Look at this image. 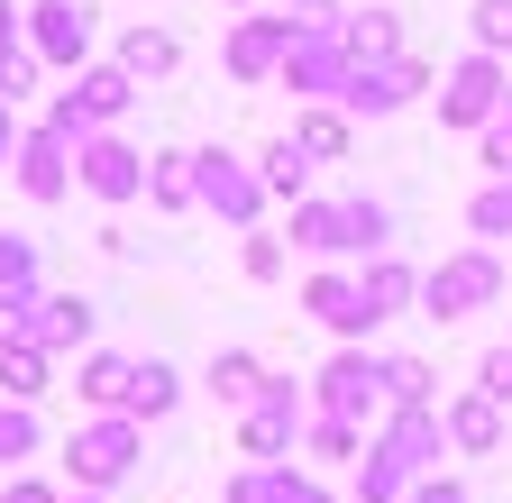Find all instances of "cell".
<instances>
[{"mask_svg": "<svg viewBox=\"0 0 512 503\" xmlns=\"http://www.w3.org/2000/svg\"><path fill=\"white\" fill-rule=\"evenodd\" d=\"M138 467H147V430L128 412H92V421L64 430V485L74 494H119Z\"/></svg>", "mask_w": 512, "mask_h": 503, "instance_id": "obj_1", "label": "cell"}, {"mask_svg": "<svg viewBox=\"0 0 512 503\" xmlns=\"http://www.w3.org/2000/svg\"><path fill=\"white\" fill-rule=\"evenodd\" d=\"M503 284H512V266H503V247H458V257H439V266H421V321H476V311H494L503 302Z\"/></svg>", "mask_w": 512, "mask_h": 503, "instance_id": "obj_2", "label": "cell"}, {"mask_svg": "<svg viewBox=\"0 0 512 503\" xmlns=\"http://www.w3.org/2000/svg\"><path fill=\"white\" fill-rule=\"evenodd\" d=\"M128 110H138V74H128V65H83L74 83H64V92L46 101V129L83 147L92 129H119Z\"/></svg>", "mask_w": 512, "mask_h": 503, "instance_id": "obj_3", "label": "cell"}, {"mask_svg": "<svg viewBox=\"0 0 512 503\" xmlns=\"http://www.w3.org/2000/svg\"><path fill=\"white\" fill-rule=\"evenodd\" d=\"M192 202H202L211 220H229L238 238L266 229V183H256V165L229 156V147H202V156H192Z\"/></svg>", "mask_w": 512, "mask_h": 503, "instance_id": "obj_4", "label": "cell"}, {"mask_svg": "<svg viewBox=\"0 0 512 503\" xmlns=\"http://www.w3.org/2000/svg\"><path fill=\"white\" fill-rule=\"evenodd\" d=\"M302 421H311V385H293V375H266V394L238 412V449H247V458H266V467H284V458L302 449Z\"/></svg>", "mask_w": 512, "mask_h": 503, "instance_id": "obj_5", "label": "cell"}, {"mask_svg": "<svg viewBox=\"0 0 512 503\" xmlns=\"http://www.w3.org/2000/svg\"><path fill=\"white\" fill-rule=\"evenodd\" d=\"M293 37H302V19L284 10V0H266L256 19H238L229 28V46H220V65H229V83H247V92H266L275 74H284V55H293Z\"/></svg>", "mask_w": 512, "mask_h": 503, "instance_id": "obj_6", "label": "cell"}, {"mask_svg": "<svg viewBox=\"0 0 512 503\" xmlns=\"http://www.w3.org/2000/svg\"><path fill=\"white\" fill-rule=\"evenodd\" d=\"M503 101H512V65H503V55H485V46H467L458 65H448L439 119H448V129H485V119H503Z\"/></svg>", "mask_w": 512, "mask_h": 503, "instance_id": "obj_7", "label": "cell"}, {"mask_svg": "<svg viewBox=\"0 0 512 503\" xmlns=\"http://www.w3.org/2000/svg\"><path fill=\"white\" fill-rule=\"evenodd\" d=\"M74 183L92 202H110V211H128V202H147V156L128 147L119 129H92L83 147H74Z\"/></svg>", "mask_w": 512, "mask_h": 503, "instance_id": "obj_8", "label": "cell"}, {"mask_svg": "<svg viewBox=\"0 0 512 503\" xmlns=\"http://www.w3.org/2000/svg\"><path fill=\"white\" fill-rule=\"evenodd\" d=\"M311 412H339V421H384V357H375V348H339L330 366L311 375Z\"/></svg>", "mask_w": 512, "mask_h": 503, "instance_id": "obj_9", "label": "cell"}, {"mask_svg": "<svg viewBox=\"0 0 512 503\" xmlns=\"http://www.w3.org/2000/svg\"><path fill=\"white\" fill-rule=\"evenodd\" d=\"M348 74H357V55H348V37H339V28H302L275 83H284L293 101H348Z\"/></svg>", "mask_w": 512, "mask_h": 503, "instance_id": "obj_10", "label": "cell"}, {"mask_svg": "<svg viewBox=\"0 0 512 503\" xmlns=\"http://www.w3.org/2000/svg\"><path fill=\"white\" fill-rule=\"evenodd\" d=\"M92 0H28V46L46 55V74H83L92 65Z\"/></svg>", "mask_w": 512, "mask_h": 503, "instance_id": "obj_11", "label": "cell"}, {"mask_svg": "<svg viewBox=\"0 0 512 503\" xmlns=\"http://www.w3.org/2000/svg\"><path fill=\"white\" fill-rule=\"evenodd\" d=\"M421 92H430V65L403 46V55H384V65H357L339 110H348V119H394V110H412Z\"/></svg>", "mask_w": 512, "mask_h": 503, "instance_id": "obj_12", "label": "cell"}, {"mask_svg": "<svg viewBox=\"0 0 512 503\" xmlns=\"http://www.w3.org/2000/svg\"><path fill=\"white\" fill-rule=\"evenodd\" d=\"M375 449L394 458L403 476H439V458H448L439 403H384V421H375Z\"/></svg>", "mask_w": 512, "mask_h": 503, "instance_id": "obj_13", "label": "cell"}, {"mask_svg": "<svg viewBox=\"0 0 512 503\" xmlns=\"http://www.w3.org/2000/svg\"><path fill=\"white\" fill-rule=\"evenodd\" d=\"M92 330H101V302H92V293L46 284V293L28 302V339H37L46 357H83V348H92Z\"/></svg>", "mask_w": 512, "mask_h": 503, "instance_id": "obj_14", "label": "cell"}, {"mask_svg": "<svg viewBox=\"0 0 512 503\" xmlns=\"http://www.w3.org/2000/svg\"><path fill=\"white\" fill-rule=\"evenodd\" d=\"M10 183H19L37 211H55L64 193H74V138H55L46 119H37V129L19 138V156H10Z\"/></svg>", "mask_w": 512, "mask_h": 503, "instance_id": "obj_15", "label": "cell"}, {"mask_svg": "<svg viewBox=\"0 0 512 503\" xmlns=\"http://www.w3.org/2000/svg\"><path fill=\"white\" fill-rule=\"evenodd\" d=\"M302 311L320 330H330L339 348H366L375 339V321H366V293H357V266H320L311 284H302Z\"/></svg>", "mask_w": 512, "mask_h": 503, "instance_id": "obj_16", "label": "cell"}, {"mask_svg": "<svg viewBox=\"0 0 512 503\" xmlns=\"http://www.w3.org/2000/svg\"><path fill=\"white\" fill-rule=\"evenodd\" d=\"M293 247H302V257H320V266H348L357 257V220H348V193L339 202H293Z\"/></svg>", "mask_w": 512, "mask_h": 503, "instance_id": "obj_17", "label": "cell"}, {"mask_svg": "<svg viewBox=\"0 0 512 503\" xmlns=\"http://www.w3.org/2000/svg\"><path fill=\"white\" fill-rule=\"evenodd\" d=\"M439 430H448V458H494L503 449V403L467 385V394L439 403Z\"/></svg>", "mask_w": 512, "mask_h": 503, "instance_id": "obj_18", "label": "cell"}, {"mask_svg": "<svg viewBox=\"0 0 512 503\" xmlns=\"http://www.w3.org/2000/svg\"><path fill=\"white\" fill-rule=\"evenodd\" d=\"M357 293H366V321L384 330V321H403V311H421V266H403V257H366V266H357Z\"/></svg>", "mask_w": 512, "mask_h": 503, "instance_id": "obj_19", "label": "cell"}, {"mask_svg": "<svg viewBox=\"0 0 512 503\" xmlns=\"http://www.w3.org/2000/svg\"><path fill=\"white\" fill-rule=\"evenodd\" d=\"M293 147H302L311 165H348V147H357V119H348L339 101H302V110H293Z\"/></svg>", "mask_w": 512, "mask_h": 503, "instance_id": "obj_20", "label": "cell"}, {"mask_svg": "<svg viewBox=\"0 0 512 503\" xmlns=\"http://www.w3.org/2000/svg\"><path fill=\"white\" fill-rule=\"evenodd\" d=\"M128 375H138V357H119V348H83V357H74V403L119 412V403H128Z\"/></svg>", "mask_w": 512, "mask_h": 503, "instance_id": "obj_21", "label": "cell"}, {"mask_svg": "<svg viewBox=\"0 0 512 503\" xmlns=\"http://www.w3.org/2000/svg\"><path fill=\"white\" fill-rule=\"evenodd\" d=\"M311 174H320V165L293 147V129L256 147V183H266V202H311Z\"/></svg>", "mask_w": 512, "mask_h": 503, "instance_id": "obj_22", "label": "cell"}, {"mask_svg": "<svg viewBox=\"0 0 512 503\" xmlns=\"http://www.w3.org/2000/svg\"><path fill=\"white\" fill-rule=\"evenodd\" d=\"M110 65H128L138 83H165V74H183V37H174V28H147V19H138V28L119 37V55H110Z\"/></svg>", "mask_w": 512, "mask_h": 503, "instance_id": "obj_23", "label": "cell"}, {"mask_svg": "<svg viewBox=\"0 0 512 503\" xmlns=\"http://www.w3.org/2000/svg\"><path fill=\"white\" fill-rule=\"evenodd\" d=\"M202 394H220L229 412H247L256 394H266V357H256V348H220V357L202 366Z\"/></svg>", "mask_w": 512, "mask_h": 503, "instance_id": "obj_24", "label": "cell"}, {"mask_svg": "<svg viewBox=\"0 0 512 503\" xmlns=\"http://www.w3.org/2000/svg\"><path fill=\"white\" fill-rule=\"evenodd\" d=\"M174 403H183V375H174L165 357H138V375H128V403H119V412L147 430V421H165Z\"/></svg>", "mask_w": 512, "mask_h": 503, "instance_id": "obj_25", "label": "cell"}, {"mask_svg": "<svg viewBox=\"0 0 512 503\" xmlns=\"http://www.w3.org/2000/svg\"><path fill=\"white\" fill-rule=\"evenodd\" d=\"M302 449H311V467H357V458H366V421L311 412V421H302Z\"/></svg>", "mask_w": 512, "mask_h": 503, "instance_id": "obj_26", "label": "cell"}, {"mask_svg": "<svg viewBox=\"0 0 512 503\" xmlns=\"http://www.w3.org/2000/svg\"><path fill=\"white\" fill-rule=\"evenodd\" d=\"M46 385H55V357L37 339H10V348H0V403H37Z\"/></svg>", "mask_w": 512, "mask_h": 503, "instance_id": "obj_27", "label": "cell"}, {"mask_svg": "<svg viewBox=\"0 0 512 503\" xmlns=\"http://www.w3.org/2000/svg\"><path fill=\"white\" fill-rule=\"evenodd\" d=\"M339 37H348L357 65H384V55H403V10H348Z\"/></svg>", "mask_w": 512, "mask_h": 503, "instance_id": "obj_28", "label": "cell"}, {"mask_svg": "<svg viewBox=\"0 0 512 503\" xmlns=\"http://www.w3.org/2000/svg\"><path fill=\"white\" fill-rule=\"evenodd\" d=\"M147 202L165 211V220H183V211H202V202H192V156H147Z\"/></svg>", "mask_w": 512, "mask_h": 503, "instance_id": "obj_29", "label": "cell"}, {"mask_svg": "<svg viewBox=\"0 0 512 503\" xmlns=\"http://www.w3.org/2000/svg\"><path fill=\"white\" fill-rule=\"evenodd\" d=\"M412 485H421V476H403V467H394V458H384V449H375V439H366V458H357V476H348V494H357V503H403Z\"/></svg>", "mask_w": 512, "mask_h": 503, "instance_id": "obj_30", "label": "cell"}, {"mask_svg": "<svg viewBox=\"0 0 512 503\" xmlns=\"http://www.w3.org/2000/svg\"><path fill=\"white\" fill-rule=\"evenodd\" d=\"M37 449H46V430H37V403H0V476H19Z\"/></svg>", "mask_w": 512, "mask_h": 503, "instance_id": "obj_31", "label": "cell"}, {"mask_svg": "<svg viewBox=\"0 0 512 503\" xmlns=\"http://www.w3.org/2000/svg\"><path fill=\"white\" fill-rule=\"evenodd\" d=\"M467 238L476 247H503L512 238V183H476V193H467Z\"/></svg>", "mask_w": 512, "mask_h": 503, "instance_id": "obj_32", "label": "cell"}, {"mask_svg": "<svg viewBox=\"0 0 512 503\" xmlns=\"http://www.w3.org/2000/svg\"><path fill=\"white\" fill-rule=\"evenodd\" d=\"M0 293H46V257L19 229H0Z\"/></svg>", "mask_w": 512, "mask_h": 503, "instance_id": "obj_33", "label": "cell"}, {"mask_svg": "<svg viewBox=\"0 0 512 503\" xmlns=\"http://www.w3.org/2000/svg\"><path fill=\"white\" fill-rule=\"evenodd\" d=\"M384 403H439V366L430 357H384Z\"/></svg>", "mask_w": 512, "mask_h": 503, "instance_id": "obj_34", "label": "cell"}, {"mask_svg": "<svg viewBox=\"0 0 512 503\" xmlns=\"http://www.w3.org/2000/svg\"><path fill=\"white\" fill-rule=\"evenodd\" d=\"M348 220H357V266L366 257H394V211H384L375 193H348Z\"/></svg>", "mask_w": 512, "mask_h": 503, "instance_id": "obj_35", "label": "cell"}, {"mask_svg": "<svg viewBox=\"0 0 512 503\" xmlns=\"http://www.w3.org/2000/svg\"><path fill=\"white\" fill-rule=\"evenodd\" d=\"M37 83H46V55H37L28 37H19V46H0V101H10V110H19V101H28Z\"/></svg>", "mask_w": 512, "mask_h": 503, "instance_id": "obj_36", "label": "cell"}, {"mask_svg": "<svg viewBox=\"0 0 512 503\" xmlns=\"http://www.w3.org/2000/svg\"><path fill=\"white\" fill-rule=\"evenodd\" d=\"M293 467V458H284ZM284 467H266V458H247L229 485H220V503H284Z\"/></svg>", "mask_w": 512, "mask_h": 503, "instance_id": "obj_37", "label": "cell"}, {"mask_svg": "<svg viewBox=\"0 0 512 503\" xmlns=\"http://www.w3.org/2000/svg\"><path fill=\"white\" fill-rule=\"evenodd\" d=\"M467 37H476L485 55H503V65H512V0H476V10H467Z\"/></svg>", "mask_w": 512, "mask_h": 503, "instance_id": "obj_38", "label": "cell"}, {"mask_svg": "<svg viewBox=\"0 0 512 503\" xmlns=\"http://www.w3.org/2000/svg\"><path fill=\"white\" fill-rule=\"evenodd\" d=\"M476 165H485V183H512V110L476 129Z\"/></svg>", "mask_w": 512, "mask_h": 503, "instance_id": "obj_39", "label": "cell"}, {"mask_svg": "<svg viewBox=\"0 0 512 503\" xmlns=\"http://www.w3.org/2000/svg\"><path fill=\"white\" fill-rule=\"evenodd\" d=\"M238 275H247V284H275V275H284V238H275V229H247Z\"/></svg>", "mask_w": 512, "mask_h": 503, "instance_id": "obj_40", "label": "cell"}, {"mask_svg": "<svg viewBox=\"0 0 512 503\" xmlns=\"http://www.w3.org/2000/svg\"><path fill=\"white\" fill-rule=\"evenodd\" d=\"M476 394H494V403H503V412H512V339H503V348H485V357H476Z\"/></svg>", "mask_w": 512, "mask_h": 503, "instance_id": "obj_41", "label": "cell"}, {"mask_svg": "<svg viewBox=\"0 0 512 503\" xmlns=\"http://www.w3.org/2000/svg\"><path fill=\"white\" fill-rule=\"evenodd\" d=\"M0 503H64V485H55V476H28V467H19V476H0Z\"/></svg>", "mask_w": 512, "mask_h": 503, "instance_id": "obj_42", "label": "cell"}, {"mask_svg": "<svg viewBox=\"0 0 512 503\" xmlns=\"http://www.w3.org/2000/svg\"><path fill=\"white\" fill-rule=\"evenodd\" d=\"M403 503H476V494H467V476H421Z\"/></svg>", "mask_w": 512, "mask_h": 503, "instance_id": "obj_43", "label": "cell"}, {"mask_svg": "<svg viewBox=\"0 0 512 503\" xmlns=\"http://www.w3.org/2000/svg\"><path fill=\"white\" fill-rule=\"evenodd\" d=\"M284 503H339V494H330V485H320L311 467H284Z\"/></svg>", "mask_w": 512, "mask_h": 503, "instance_id": "obj_44", "label": "cell"}, {"mask_svg": "<svg viewBox=\"0 0 512 503\" xmlns=\"http://www.w3.org/2000/svg\"><path fill=\"white\" fill-rule=\"evenodd\" d=\"M28 302H37V293H0V348L28 339Z\"/></svg>", "mask_w": 512, "mask_h": 503, "instance_id": "obj_45", "label": "cell"}, {"mask_svg": "<svg viewBox=\"0 0 512 503\" xmlns=\"http://www.w3.org/2000/svg\"><path fill=\"white\" fill-rule=\"evenodd\" d=\"M19 138H28V129H19V110H10V101H0V174H10V156H19Z\"/></svg>", "mask_w": 512, "mask_h": 503, "instance_id": "obj_46", "label": "cell"}, {"mask_svg": "<svg viewBox=\"0 0 512 503\" xmlns=\"http://www.w3.org/2000/svg\"><path fill=\"white\" fill-rule=\"evenodd\" d=\"M28 37V10H19V0H0V46H19Z\"/></svg>", "mask_w": 512, "mask_h": 503, "instance_id": "obj_47", "label": "cell"}, {"mask_svg": "<svg viewBox=\"0 0 512 503\" xmlns=\"http://www.w3.org/2000/svg\"><path fill=\"white\" fill-rule=\"evenodd\" d=\"M64 503H119V494H74V485H64Z\"/></svg>", "mask_w": 512, "mask_h": 503, "instance_id": "obj_48", "label": "cell"}]
</instances>
